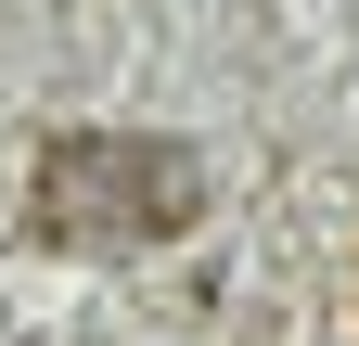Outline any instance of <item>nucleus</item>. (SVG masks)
<instances>
[{
	"label": "nucleus",
	"mask_w": 359,
	"mask_h": 346,
	"mask_svg": "<svg viewBox=\"0 0 359 346\" xmlns=\"http://www.w3.org/2000/svg\"><path fill=\"white\" fill-rule=\"evenodd\" d=\"M193 205H205L193 154L142 141V128H90V141L39 154V231L52 244H167Z\"/></svg>",
	"instance_id": "f257e3e1"
}]
</instances>
